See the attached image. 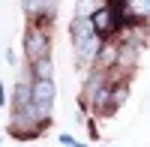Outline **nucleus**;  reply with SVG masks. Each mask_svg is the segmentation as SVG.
Wrapping results in <instances>:
<instances>
[{
  "label": "nucleus",
  "mask_w": 150,
  "mask_h": 147,
  "mask_svg": "<svg viewBox=\"0 0 150 147\" xmlns=\"http://www.w3.org/2000/svg\"><path fill=\"white\" fill-rule=\"evenodd\" d=\"M24 54H27V60L45 57V54H48V33H45V30H39V27H27V39H24Z\"/></svg>",
  "instance_id": "f257e3e1"
},
{
  "label": "nucleus",
  "mask_w": 150,
  "mask_h": 147,
  "mask_svg": "<svg viewBox=\"0 0 150 147\" xmlns=\"http://www.w3.org/2000/svg\"><path fill=\"white\" fill-rule=\"evenodd\" d=\"M90 24H93L96 36H108L111 30L117 27V21H114V15L108 12V6H105V9H93V12H90Z\"/></svg>",
  "instance_id": "f03ea898"
},
{
  "label": "nucleus",
  "mask_w": 150,
  "mask_h": 147,
  "mask_svg": "<svg viewBox=\"0 0 150 147\" xmlns=\"http://www.w3.org/2000/svg\"><path fill=\"white\" fill-rule=\"evenodd\" d=\"M135 60H138V48H135V42H123L117 51H114V66L126 69V72L135 66Z\"/></svg>",
  "instance_id": "7ed1b4c3"
},
{
  "label": "nucleus",
  "mask_w": 150,
  "mask_h": 147,
  "mask_svg": "<svg viewBox=\"0 0 150 147\" xmlns=\"http://www.w3.org/2000/svg\"><path fill=\"white\" fill-rule=\"evenodd\" d=\"M30 84H33V75H30V69H27V72H24V75L18 78V84H15L12 108H21V105H27V102H30Z\"/></svg>",
  "instance_id": "20e7f679"
},
{
  "label": "nucleus",
  "mask_w": 150,
  "mask_h": 147,
  "mask_svg": "<svg viewBox=\"0 0 150 147\" xmlns=\"http://www.w3.org/2000/svg\"><path fill=\"white\" fill-rule=\"evenodd\" d=\"M57 0H24V12L30 18H42V15H51Z\"/></svg>",
  "instance_id": "39448f33"
},
{
  "label": "nucleus",
  "mask_w": 150,
  "mask_h": 147,
  "mask_svg": "<svg viewBox=\"0 0 150 147\" xmlns=\"http://www.w3.org/2000/svg\"><path fill=\"white\" fill-rule=\"evenodd\" d=\"M51 72H54V66H51V57H36V60H30V75L33 78H51Z\"/></svg>",
  "instance_id": "423d86ee"
},
{
  "label": "nucleus",
  "mask_w": 150,
  "mask_h": 147,
  "mask_svg": "<svg viewBox=\"0 0 150 147\" xmlns=\"http://www.w3.org/2000/svg\"><path fill=\"white\" fill-rule=\"evenodd\" d=\"M123 6L129 9V18H135V15H138V18L144 21V18L150 15V0H126Z\"/></svg>",
  "instance_id": "0eeeda50"
},
{
  "label": "nucleus",
  "mask_w": 150,
  "mask_h": 147,
  "mask_svg": "<svg viewBox=\"0 0 150 147\" xmlns=\"http://www.w3.org/2000/svg\"><path fill=\"white\" fill-rule=\"evenodd\" d=\"M126 96H129V87H126V84L114 87V99H111V108H120L123 102H126Z\"/></svg>",
  "instance_id": "6e6552de"
},
{
  "label": "nucleus",
  "mask_w": 150,
  "mask_h": 147,
  "mask_svg": "<svg viewBox=\"0 0 150 147\" xmlns=\"http://www.w3.org/2000/svg\"><path fill=\"white\" fill-rule=\"evenodd\" d=\"M96 9V0H78V12L75 15H81V18H90V12Z\"/></svg>",
  "instance_id": "1a4fd4ad"
},
{
  "label": "nucleus",
  "mask_w": 150,
  "mask_h": 147,
  "mask_svg": "<svg viewBox=\"0 0 150 147\" xmlns=\"http://www.w3.org/2000/svg\"><path fill=\"white\" fill-rule=\"evenodd\" d=\"M6 63H9V66L15 63V51H12V48H6Z\"/></svg>",
  "instance_id": "9d476101"
},
{
  "label": "nucleus",
  "mask_w": 150,
  "mask_h": 147,
  "mask_svg": "<svg viewBox=\"0 0 150 147\" xmlns=\"http://www.w3.org/2000/svg\"><path fill=\"white\" fill-rule=\"evenodd\" d=\"M6 102V90H3V84H0V105Z\"/></svg>",
  "instance_id": "9b49d317"
}]
</instances>
